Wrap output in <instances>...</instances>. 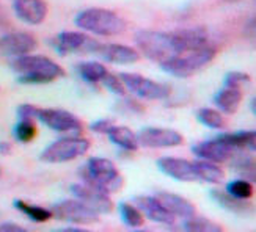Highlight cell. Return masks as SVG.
<instances>
[{
    "label": "cell",
    "instance_id": "1",
    "mask_svg": "<svg viewBox=\"0 0 256 232\" xmlns=\"http://www.w3.org/2000/svg\"><path fill=\"white\" fill-rule=\"evenodd\" d=\"M11 68L19 72V82L27 85H42L50 83L64 75L60 64L52 61L44 55H22L16 57L11 63Z\"/></svg>",
    "mask_w": 256,
    "mask_h": 232
},
{
    "label": "cell",
    "instance_id": "2",
    "mask_svg": "<svg viewBox=\"0 0 256 232\" xmlns=\"http://www.w3.org/2000/svg\"><path fill=\"white\" fill-rule=\"evenodd\" d=\"M76 25L98 36H116L126 30V20L107 8H88L77 14Z\"/></svg>",
    "mask_w": 256,
    "mask_h": 232
},
{
    "label": "cell",
    "instance_id": "3",
    "mask_svg": "<svg viewBox=\"0 0 256 232\" xmlns=\"http://www.w3.org/2000/svg\"><path fill=\"white\" fill-rule=\"evenodd\" d=\"M216 53L217 50L208 44L204 47L188 50L180 55H173L168 60L160 63V68L174 77L187 79V77H192L203 68H206V66L216 58Z\"/></svg>",
    "mask_w": 256,
    "mask_h": 232
},
{
    "label": "cell",
    "instance_id": "4",
    "mask_svg": "<svg viewBox=\"0 0 256 232\" xmlns=\"http://www.w3.org/2000/svg\"><path fill=\"white\" fill-rule=\"evenodd\" d=\"M84 182L90 184L106 193H115L123 187V176L108 159L93 157L82 168Z\"/></svg>",
    "mask_w": 256,
    "mask_h": 232
},
{
    "label": "cell",
    "instance_id": "5",
    "mask_svg": "<svg viewBox=\"0 0 256 232\" xmlns=\"http://www.w3.org/2000/svg\"><path fill=\"white\" fill-rule=\"evenodd\" d=\"M90 149V141L82 137H66L54 141L41 152L40 159L46 163H64L82 157Z\"/></svg>",
    "mask_w": 256,
    "mask_h": 232
},
{
    "label": "cell",
    "instance_id": "6",
    "mask_svg": "<svg viewBox=\"0 0 256 232\" xmlns=\"http://www.w3.org/2000/svg\"><path fill=\"white\" fill-rule=\"evenodd\" d=\"M136 41L138 49L143 52L144 57L154 61H165L173 57V50L170 47L168 31H152L142 30L136 35Z\"/></svg>",
    "mask_w": 256,
    "mask_h": 232
},
{
    "label": "cell",
    "instance_id": "7",
    "mask_svg": "<svg viewBox=\"0 0 256 232\" xmlns=\"http://www.w3.org/2000/svg\"><path fill=\"white\" fill-rule=\"evenodd\" d=\"M121 82H123L124 88L136 96L142 99H150V101H160V99H166L170 96L172 90L168 85L159 83L156 80L146 79V77L138 75V74H128L123 72L118 75Z\"/></svg>",
    "mask_w": 256,
    "mask_h": 232
},
{
    "label": "cell",
    "instance_id": "8",
    "mask_svg": "<svg viewBox=\"0 0 256 232\" xmlns=\"http://www.w3.org/2000/svg\"><path fill=\"white\" fill-rule=\"evenodd\" d=\"M52 217L58 218L60 222H68L76 225H90L96 223L99 215L90 207L80 203L79 200H64L52 207Z\"/></svg>",
    "mask_w": 256,
    "mask_h": 232
},
{
    "label": "cell",
    "instance_id": "9",
    "mask_svg": "<svg viewBox=\"0 0 256 232\" xmlns=\"http://www.w3.org/2000/svg\"><path fill=\"white\" fill-rule=\"evenodd\" d=\"M35 119H40L42 124L55 132H74L79 134L82 132L80 119L72 113L60 108H35Z\"/></svg>",
    "mask_w": 256,
    "mask_h": 232
},
{
    "label": "cell",
    "instance_id": "10",
    "mask_svg": "<svg viewBox=\"0 0 256 232\" xmlns=\"http://www.w3.org/2000/svg\"><path fill=\"white\" fill-rule=\"evenodd\" d=\"M168 41L173 55H180L188 50L208 46V31L203 27L173 30L168 31Z\"/></svg>",
    "mask_w": 256,
    "mask_h": 232
},
{
    "label": "cell",
    "instance_id": "11",
    "mask_svg": "<svg viewBox=\"0 0 256 232\" xmlns=\"http://www.w3.org/2000/svg\"><path fill=\"white\" fill-rule=\"evenodd\" d=\"M71 192L76 196V200H79L85 206H88L94 211L98 215L101 214H110L114 211V203L110 200L108 193L96 189V187L82 182V184H74L71 185Z\"/></svg>",
    "mask_w": 256,
    "mask_h": 232
},
{
    "label": "cell",
    "instance_id": "12",
    "mask_svg": "<svg viewBox=\"0 0 256 232\" xmlns=\"http://www.w3.org/2000/svg\"><path fill=\"white\" fill-rule=\"evenodd\" d=\"M138 146L144 148H174L181 146L184 137L178 130L162 127H144L137 135Z\"/></svg>",
    "mask_w": 256,
    "mask_h": 232
},
{
    "label": "cell",
    "instance_id": "13",
    "mask_svg": "<svg viewBox=\"0 0 256 232\" xmlns=\"http://www.w3.org/2000/svg\"><path fill=\"white\" fill-rule=\"evenodd\" d=\"M36 39L30 33L16 31L0 36V57H22L36 49Z\"/></svg>",
    "mask_w": 256,
    "mask_h": 232
},
{
    "label": "cell",
    "instance_id": "14",
    "mask_svg": "<svg viewBox=\"0 0 256 232\" xmlns=\"http://www.w3.org/2000/svg\"><path fill=\"white\" fill-rule=\"evenodd\" d=\"M192 151L196 157H200L202 160H206V162H212V163L230 162V159L238 152L236 149H232L228 145H225L218 137L214 140L198 143V145L194 146Z\"/></svg>",
    "mask_w": 256,
    "mask_h": 232
},
{
    "label": "cell",
    "instance_id": "15",
    "mask_svg": "<svg viewBox=\"0 0 256 232\" xmlns=\"http://www.w3.org/2000/svg\"><path fill=\"white\" fill-rule=\"evenodd\" d=\"M13 9L22 22L30 25H40L49 13L46 0H13Z\"/></svg>",
    "mask_w": 256,
    "mask_h": 232
},
{
    "label": "cell",
    "instance_id": "16",
    "mask_svg": "<svg viewBox=\"0 0 256 232\" xmlns=\"http://www.w3.org/2000/svg\"><path fill=\"white\" fill-rule=\"evenodd\" d=\"M98 41L88 38L85 33L80 31H62L54 41V46L60 53H71V52H93Z\"/></svg>",
    "mask_w": 256,
    "mask_h": 232
},
{
    "label": "cell",
    "instance_id": "17",
    "mask_svg": "<svg viewBox=\"0 0 256 232\" xmlns=\"http://www.w3.org/2000/svg\"><path fill=\"white\" fill-rule=\"evenodd\" d=\"M93 53H98L99 57L110 63L116 64H132L138 61L140 53L129 46H123V44H101L98 42Z\"/></svg>",
    "mask_w": 256,
    "mask_h": 232
},
{
    "label": "cell",
    "instance_id": "18",
    "mask_svg": "<svg viewBox=\"0 0 256 232\" xmlns=\"http://www.w3.org/2000/svg\"><path fill=\"white\" fill-rule=\"evenodd\" d=\"M159 168L166 176L181 181V182H195L196 174L194 168V162H188L186 159H176V157H162L159 162Z\"/></svg>",
    "mask_w": 256,
    "mask_h": 232
},
{
    "label": "cell",
    "instance_id": "19",
    "mask_svg": "<svg viewBox=\"0 0 256 232\" xmlns=\"http://www.w3.org/2000/svg\"><path fill=\"white\" fill-rule=\"evenodd\" d=\"M154 196H156V200L166 209V212L172 214L174 218L187 220V218L195 217V206L188 200H186V198L176 193H170V192H159Z\"/></svg>",
    "mask_w": 256,
    "mask_h": 232
},
{
    "label": "cell",
    "instance_id": "20",
    "mask_svg": "<svg viewBox=\"0 0 256 232\" xmlns=\"http://www.w3.org/2000/svg\"><path fill=\"white\" fill-rule=\"evenodd\" d=\"M134 201H136L143 217H148L151 222L160 223V225L174 223L176 218L172 214L166 212V209L156 200V196H137V198H134Z\"/></svg>",
    "mask_w": 256,
    "mask_h": 232
},
{
    "label": "cell",
    "instance_id": "21",
    "mask_svg": "<svg viewBox=\"0 0 256 232\" xmlns=\"http://www.w3.org/2000/svg\"><path fill=\"white\" fill-rule=\"evenodd\" d=\"M240 101H242V91L239 88H232V86H225L214 97L216 105L222 112L228 115H234L238 112Z\"/></svg>",
    "mask_w": 256,
    "mask_h": 232
},
{
    "label": "cell",
    "instance_id": "22",
    "mask_svg": "<svg viewBox=\"0 0 256 232\" xmlns=\"http://www.w3.org/2000/svg\"><path fill=\"white\" fill-rule=\"evenodd\" d=\"M194 168L196 174V181H203L208 184H220L225 179V171L222 170L217 163L196 160L194 162Z\"/></svg>",
    "mask_w": 256,
    "mask_h": 232
},
{
    "label": "cell",
    "instance_id": "23",
    "mask_svg": "<svg viewBox=\"0 0 256 232\" xmlns=\"http://www.w3.org/2000/svg\"><path fill=\"white\" fill-rule=\"evenodd\" d=\"M218 138L228 145L230 148L236 151H244L250 149L254 151V143H256V134L254 130H242V132H234V134H224L218 135Z\"/></svg>",
    "mask_w": 256,
    "mask_h": 232
},
{
    "label": "cell",
    "instance_id": "24",
    "mask_svg": "<svg viewBox=\"0 0 256 232\" xmlns=\"http://www.w3.org/2000/svg\"><path fill=\"white\" fill-rule=\"evenodd\" d=\"M108 138L114 145L123 148L126 151H137L138 149V140L137 135L129 127L124 126H114L108 132Z\"/></svg>",
    "mask_w": 256,
    "mask_h": 232
},
{
    "label": "cell",
    "instance_id": "25",
    "mask_svg": "<svg viewBox=\"0 0 256 232\" xmlns=\"http://www.w3.org/2000/svg\"><path fill=\"white\" fill-rule=\"evenodd\" d=\"M210 196H212V200L216 203H218L224 209L230 212H234V214H246V212H250L252 211V206L246 201H240V200H236V198H232L231 195L225 193V192H220V190H212L210 192Z\"/></svg>",
    "mask_w": 256,
    "mask_h": 232
},
{
    "label": "cell",
    "instance_id": "26",
    "mask_svg": "<svg viewBox=\"0 0 256 232\" xmlns=\"http://www.w3.org/2000/svg\"><path fill=\"white\" fill-rule=\"evenodd\" d=\"M77 71H79L80 77L84 80L90 82V83H98L102 82V79L107 75V68L104 64L98 63V61H85L77 66Z\"/></svg>",
    "mask_w": 256,
    "mask_h": 232
},
{
    "label": "cell",
    "instance_id": "27",
    "mask_svg": "<svg viewBox=\"0 0 256 232\" xmlns=\"http://www.w3.org/2000/svg\"><path fill=\"white\" fill-rule=\"evenodd\" d=\"M14 207L18 209V211H20L24 215H27L32 222H35V223H46L48 220L52 218V212L48 211V209L40 207V206H33V204L26 203L22 200H16Z\"/></svg>",
    "mask_w": 256,
    "mask_h": 232
},
{
    "label": "cell",
    "instance_id": "28",
    "mask_svg": "<svg viewBox=\"0 0 256 232\" xmlns=\"http://www.w3.org/2000/svg\"><path fill=\"white\" fill-rule=\"evenodd\" d=\"M184 232H225L218 223L210 222L208 218H187L182 226Z\"/></svg>",
    "mask_w": 256,
    "mask_h": 232
},
{
    "label": "cell",
    "instance_id": "29",
    "mask_svg": "<svg viewBox=\"0 0 256 232\" xmlns=\"http://www.w3.org/2000/svg\"><path fill=\"white\" fill-rule=\"evenodd\" d=\"M226 193L231 195L232 198H236V200H240V201H247L253 196L254 190H253V185L250 181H246V179H238V181H232L228 184L226 187Z\"/></svg>",
    "mask_w": 256,
    "mask_h": 232
},
{
    "label": "cell",
    "instance_id": "30",
    "mask_svg": "<svg viewBox=\"0 0 256 232\" xmlns=\"http://www.w3.org/2000/svg\"><path fill=\"white\" fill-rule=\"evenodd\" d=\"M120 212H121V218H123V222L130 228H138L144 222V217H143V214L140 212V209L137 206H132L129 203H121L120 204Z\"/></svg>",
    "mask_w": 256,
    "mask_h": 232
},
{
    "label": "cell",
    "instance_id": "31",
    "mask_svg": "<svg viewBox=\"0 0 256 232\" xmlns=\"http://www.w3.org/2000/svg\"><path fill=\"white\" fill-rule=\"evenodd\" d=\"M196 116H198L200 123L210 127V129H224L226 126V121L224 116H222V113H218L217 110H212V108L198 110Z\"/></svg>",
    "mask_w": 256,
    "mask_h": 232
},
{
    "label": "cell",
    "instance_id": "32",
    "mask_svg": "<svg viewBox=\"0 0 256 232\" xmlns=\"http://www.w3.org/2000/svg\"><path fill=\"white\" fill-rule=\"evenodd\" d=\"M38 129L33 119H20L14 126V137L20 143H30L36 137Z\"/></svg>",
    "mask_w": 256,
    "mask_h": 232
},
{
    "label": "cell",
    "instance_id": "33",
    "mask_svg": "<svg viewBox=\"0 0 256 232\" xmlns=\"http://www.w3.org/2000/svg\"><path fill=\"white\" fill-rule=\"evenodd\" d=\"M102 83L106 88H108V91H112L114 94H118V96L126 94V88H124L123 82H121L120 77H116L114 74L107 72V75L102 79Z\"/></svg>",
    "mask_w": 256,
    "mask_h": 232
},
{
    "label": "cell",
    "instance_id": "34",
    "mask_svg": "<svg viewBox=\"0 0 256 232\" xmlns=\"http://www.w3.org/2000/svg\"><path fill=\"white\" fill-rule=\"evenodd\" d=\"M248 82H250V77L244 72H230L226 74V79H225L226 86H232V88H240L244 83H248Z\"/></svg>",
    "mask_w": 256,
    "mask_h": 232
},
{
    "label": "cell",
    "instance_id": "35",
    "mask_svg": "<svg viewBox=\"0 0 256 232\" xmlns=\"http://www.w3.org/2000/svg\"><path fill=\"white\" fill-rule=\"evenodd\" d=\"M114 126H115L114 121H110V119H98L90 126V129L93 132H96V134H108L110 129H112Z\"/></svg>",
    "mask_w": 256,
    "mask_h": 232
},
{
    "label": "cell",
    "instance_id": "36",
    "mask_svg": "<svg viewBox=\"0 0 256 232\" xmlns=\"http://www.w3.org/2000/svg\"><path fill=\"white\" fill-rule=\"evenodd\" d=\"M0 232H28L27 229H24L19 225H13V223H4L0 225Z\"/></svg>",
    "mask_w": 256,
    "mask_h": 232
},
{
    "label": "cell",
    "instance_id": "37",
    "mask_svg": "<svg viewBox=\"0 0 256 232\" xmlns=\"http://www.w3.org/2000/svg\"><path fill=\"white\" fill-rule=\"evenodd\" d=\"M54 232H94V231H86L80 228H63V229H55Z\"/></svg>",
    "mask_w": 256,
    "mask_h": 232
},
{
    "label": "cell",
    "instance_id": "38",
    "mask_svg": "<svg viewBox=\"0 0 256 232\" xmlns=\"http://www.w3.org/2000/svg\"><path fill=\"white\" fill-rule=\"evenodd\" d=\"M11 151V146L8 143H0V154H10Z\"/></svg>",
    "mask_w": 256,
    "mask_h": 232
},
{
    "label": "cell",
    "instance_id": "39",
    "mask_svg": "<svg viewBox=\"0 0 256 232\" xmlns=\"http://www.w3.org/2000/svg\"><path fill=\"white\" fill-rule=\"evenodd\" d=\"M138 232H140V231H138Z\"/></svg>",
    "mask_w": 256,
    "mask_h": 232
}]
</instances>
